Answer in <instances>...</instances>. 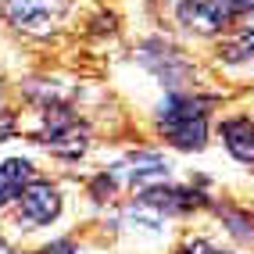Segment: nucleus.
Returning a JSON list of instances; mask_svg holds the SVG:
<instances>
[{
    "label": "nucleus",
    "instance_id": "obj_1",
    "mask_svg": "<svg viewBox=\"0 0 254 254\" xmlns=\"http://www.w3.org/2000/svg\"><path fill=\"white\" fill-rule=\"evenodd\" d=\"M208 111H211V97L172 90L158 108V132L165 136V143L179 150H200L208 143Z\"/></svg>",
    "mask_w": 254,
    "mask_h": 254
},
{
    "label": "nucleus",
    "instance_id": "obj_2",
    "mask_svg": "<svg viewBox=\"0 0 254 254\" xmlns=\"http://www.w3.org/2000/svg\"><path fill=\"white\" fill-rule=\"evenodd\" d=\"M247 14H254V0H179L176 4L179 25L200 36L222 32L226 25H236Z\"/></svg>",
    "mask_w": 254,
    "mask_h": 254
},
{
    "label": "nucleus",
    "instance_id": "obj_3",
    "mask_svg": "<svg viewBox=\"0 0 254 254\" xmlns=\"http://www.w3.org/2000/svg\"><path fill=\"white\" fill-rule=\"evenodd\" d=\"M40 143L50 147V150L61 154V158H79L82 150H86V143H90V132H86V126H82L68 108L54 104V108L43 111Z\"/></svg>",
    "mask_w": 254,
    "mask_h": 254
},
{
    "label": "nucleus",
    "instance_id": "obj_4",
    "mask_svg": "<svg viewBox=\"0 0 254 254\" xmlns=\"http://www.w3.org/2000/svg\"><path fill=\"white\" fill-rule=\"evenodd\" d=\"M168 172H172V165H168L161 154H154V150H136V154H129L126 161L104 168L100 176L108 179L111 190H118V186H136V190H143V186L165 183Z\"/></svg>",
    "mask_w": 254,
    "mask_h": 254
},
{
    "label": "nucleus",
    "instance_id": "obj_5",
    "mask_svg": "<svg viewBox=\"0 0 254 254\" xmlns=\"http://www.w3.org/2000/svg\"><path fill=\"white\" fill-rule=\"evenodd\" d=\"M72 0H4V14L22 32H50L64 14Z\"/></svg>",
    "mask_w": 254,
    "mask_h": 254
},
{
    "label": "nucleus",
    "instance_id": "obj_6",
    "mask_svg": "<svg viewBox=\"0 0 254 254\" xmlns=\"http://www.w3.org/2000/svg\"><path fill=\"white\" fill-rule=\"evenodd\" d=\"M61 215V193L54 183L32 179L25 190L18 193V226L25 229H43Z\"/></svg>",
    "mask_w": 254,
    "mask_h": 254
},
{
    "label": "nucleus",
    "instance_id": "obj_7",
    "mask_svg": "<svg viewBox=\"0 0 254 254\" xmlns=\"http://www.w3.org/2000/svg\"><path fill=\"white\" fill-rule=\"evenodd\" d=\"M32 179H36V172H32L29 158H7L4 165H0V208L11 204V200H18V193Z\"/></svg>",
    "mask_w": 254,
    "mask_h": 254
},
{
    "label": "nucleus",
    "instance_id": "obj_8",
    "mask_svg": "<svg viewBox=\"0 0 254 254\" xmlns=\"http://www.w3.org/2000/svg\"><path fill=\"white\" fill-rule=\"evenodd\" d=\"M222 140H226V150L240 165H254V126H251V118H226Z\"/></svg>",
    "mask_w": 254,
    "mask_h": 254
},
{
    "label": "nucleus",
    "instance_id": "obj_9",
    "mask_svg": "<svg viewBox=\"0 0 254 254\" xmlns=\"http://www.w3.org/2000/svg\"><path fill=\"white\" fill-rule=\"evenodd\" d=\"M251 18H254V14H251ZM218 54H222L226 64H247V61H254V22L240 25L229 40H222Z\"/></svg>",
    "mask_w": 254,
    "mask_h": 254
},
{
    "label": "nucleus",
    "instance_id": "obj_10",
    "mask_svg": "<svg viewBox=\"0 0 254 254\" xmlns=\"http://www.w3.org/2000/svg\"><path fill=\"white\" fill-rule=\"evenodd\" d=\"M40 254H82V247L75 240H54V244L40 247Z\"/></svg>",
    "mask_w": 254,
    "mask_h": 254
},
{
    "label": "nucleus",
    "instance_id": "obj_11",
    "mask_svg": "<svg viewBox=\"0 0 254 254\" xmlns=\"http://www.w3.org/2000/svg\"><path fill=\"white\" fill-rule=\"evenodd\" d=\"M179 254H229V251H218V247H211L208 240H190V244L179 247Z\"/></svg>",
    "mask_w": 254,
    "mask_h": 254
},
{
    "label": "nucleus",
    "instance_id": "obj_12",
    "mask_svg": "<svg viewBox=\"0 0 254 254\" xmlns=\"http://www.w3.org/2000/svg\"><path fill=\"white\" fill-rule=\"evenodd\" d=\"M0 254H11V247H7L4 240H0Z\"/></svg>",
    "mask_w": 254,
    "mask_h": 254
}]
</instances>
